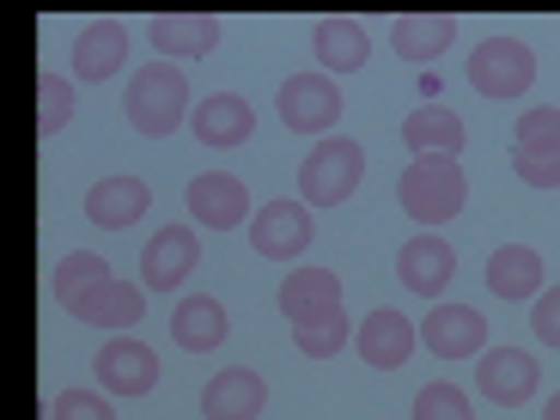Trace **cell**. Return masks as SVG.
Here are the masks:
<instances>
[{"label":"cell","instance_id":"1","mask_svg":"<svg viewBox=\"0 0 560 420\" xmlns=\"http://www.w3.org/2000/svg\"><path fill=\"white\" fill-rule=\"evenodd\" d=\"M396 201H402V213L415 225H445V220H457L463 201H469V177H463L457 159L420 153L415 165L402 171V183H396Z\"/></svg>","mask_w":560,"mask_h":420},{"label":"cell","instance_id":"2","mask_svg":"<svg viewBox=\"0 0 560 420\" xmlns=\"http://www.w3.org/2000/svg\"><path fill=\"white\" fill-rule=\"evenodd\" d=\"M122 110L140 135L159 140V135H171L183 116H196V104H189V80L177 73V61H153V68H140L135 80H128Z\"/></svg>","mask_w":560,"mask_h":420},{"label":"cell","instance_id":"3","mask_svg":"<svg viewBox=\"0 0 560 420\" xmlns=\"http://www.w3.org/2000/svg\"><path fill=\"white\" fill-rule=\"evenodd\" d=\"M360 177H365L360 140L323 135L317 147L305 153V165H299V196H305V208H341V201L360 189Z\"/></svg>","mask_w":560,"mask_h":420},{"label":"cell","instance_id":"4","mask_svg":"<svg viewBox=\"0 0 560 420\" xmlns=\"http://www.w3.org/2000/svg\"><path fill=\"white\" fill-rule=\"evenodd\" d=\"M469 85L481 98H518L536 85V49L518 37H481L469 49Z\"/></svg>","mask_w":560,"mask_h":420},{"label":"cell","instance_id":"5","mask_svg":"<svg viewBox=\"0 0 560 420\" xmlns=\"http://www.w3.org/2000/svg\"><path fill=\"white\" fill-rule=\"evenodd\" d=\"M280 122L293 128V135H329L341 122V85L323 80V73H293V80H280V98H275Z\"/></svg>","mask_w":560,"mask_h":420},{"label":"cell","instance_id":"6","mask_svg":"<svg viewBox=\"0 0 560 420\" xmlns=\"http://www.w3.org/2000/svg\"><path fill=\"white\" fill-rule=\"evenodd\" d=\"M196 262H201L196 225H159L147 250H140V280H147V293H171V287L196 275Z\"/></svg>","mask_w":560,"mask_h":420},{"label":"cell","instance_id":"7","mask_svg":"<svg viewBox=\"0 0 560 420\" xmlns=\"http://www.w3.org/2000/svg\"><path fill=\"white\" fill-rule=\"evenodd\" d=\"M92 372H98L104 396H147L159 384V353L140 336H110L92 360Z\"/></svg>","mask_w":560,"mask_h":420},{"label":"cell","instance_id":"8","mask_svg":"<svg viewBox=\"0 0 560 420\" xmlns=\"http://www.w3.org/2000/svg\"><path fill=\"white\" fill-rule=\"evenodd\" d=\"M250 244L262 262H293L311 244V208L305 201H262L250 213Z\"/></svg>","mask_w":560,"mask_h":420},{"label":"cell","instance_id":"9","mask_svg":"<svg viewBox=\"0 0 560 420\" xmlns=\"http://www.w3.org/2000/svg\"><path fill=\"white\" fill-rule=\"evenodd\" d=\"M189 220L208 225V232L244 225L250 220V189H244V177H232V171H201V177H189Z\"/></svg>","mask_w":560,"mask_h":420},{"label":"cell","instance_id":"10","mask_svg":"<svg viewBox=\"0 0 560 420\" xmlns=\"http://www.w3.org/2000/svg\"><path fill=\"white\" fill-rule=\"evenodd\" d=\"M147 208H153V189H147V177H128V171L98 177L92 189H85V220L98 225V232L140 225V220H147Z\"/></svg>","mask_w":560,"mask_h":420},{"label":"cell","instance_id":"11","mask_svg":"<svg viewBox=\"0 0 560 420\" xmlns=\"http://www.w3.org/2000/svg\"><path fill=\"white\" fill-rule=\"evenodd\" d=\"M420 341L439 360H469V353H488V317L476 305H433V317L420 323Z\"/></svg>","mask_w":560,"mask_h":420},{"label":"cell","instance_id":"12","mask_svg":"<svg viewBox=\"0 0 560 420\" xmlns=\"http://www.w3.org/2000/svg\"><path fill=\"white\" fill-rule=\"evenodd\" d=\"M451 275H457V250H451L439 232H420V238H408L402 250H396V280L420 299H439L451 287Z\"/></svg>","mask_w":560,"mask_h":420},{"label":"cell","instance_id":"13","mask_svg":"<svg viewBox=\"0 0 560 420\" xmlns=\"http://www.w3.org/2000/svg\"><path fill=\"white\" fill-rule=\"evenodd\" d=\"M73 323H92V329H122L128 336V323L147 317V287H128V280H104V287H92V293H80L68 305Z\"/></svg>","mask_w":560,"mask_h":420},{"label":"cell","instance_id":"14","mask_svg":"<svg viewBox=\"0 0 560 420\" xmlns=\"http://www.w3.org/2000/svg\"><path fill=\"white\" fill-rule=\"evenodd\" d=\"M268 402V384L256 365H232V372H213L208 390H201V415L208 420H256Z\"/></svg>","mask_w":560,"mask_h":420},{"label":"cell","instance_id":"15","mask_svg":"<svg viewBox=\"0 0 560 420\" xmlns=\"http://www.w3.org/2000/svg\"><path fill=\"white\" fill-rule=\"evenodd\" d=\"M481 396H493L500 408H518L536 396V384H542V372H536V360L524 348H488L481 353Z\"/></svg>","mask_w":560,"mask_h":420},{"label":"cell","instance_id":"16","mask_svg":"<svg viewBox=\"0 0 560 420\" xmlns=\"http://www.w3.org/2000/svg\"><path fill=\"white\" fill-rule=\"evenodd\" d=\"M128 61V25L122 19H92L73 37V80H116Z\"/></svg>","mask_w":560,"mask_h":420},{"label":"cell","instance_id":"17","mask_svg":"<svg viewBox=\"0 0 560 420\" xmlns=\"http://www.w3.org/2000/svg\"><path fill=\"white\" fill-rule=\"evenodd\" d=\"M225 336H232V317H225L220 299L189 293L177 311H171V341H177L183 353H213Z\"/></svg>","mask_w":560,"mask_h":420},{"label":"cell","instance_id":"18","mask_svg":"<svg viewBox=\"0 0 560 420\" xmlns=\"http://www.w3.org/2000/svg\"><path fill=\"white\" fill-rule=\"evenodd\" d=\"M408 353H415V323H408L402 311L384 305L360 323V360L372 365V372H396V365H408Z\"/></svg>","mask_w":560,"mask_h":420},{"label":"cell","instance_id":"19","mask_svg":"<svg viewBox=\"0 0 560 420\" xmlns=\"http://www.w3.org/2000/svg\"><path fill=\"white\" fill-rule=\"evenodd\" d=\"M311 49H317V61L329 73H360L365 61H372V37H365V25L348 13L317 19V25H311Z\"/></svg>","mask_w":560,"mask_h":420},{"label":"cell","instance_id":"20","mask_svg":"<svg viewBox=\"0 0 560 420\" xmlns=\"http://www.w3.org/2000/svg\"><path fill=\"white\" fill-rule=\"evenodd\" d=\"M189 122H196L201 147H244L250 128H256V110H250V98H238V92H213V98L196 104Z\"/></svg>","mask_w":560,"mask_h":420},{"label":"cell","instance_id":"21","mask_svg":"<svg viewBox=\"0 0 560 420\" xmlns=\"http://www.w3.org/2000/svg\"><path fill=\"white\" fill-rule=\"evenodd\" d=\"M147 37H153V49L165 61L208 56L213 43H220V13H159L153 25H147Z\"/></svg>","mask_w":560,"mask_h":420},{"label":"cell","instance_id":"22","mask_svg":"<svg viewBox=\"0 0 560 420\" xmlns=\"http://www.w3.org/2000/svg\"><path fill=\"white\" fill-rule=\"evenodd\" d=\"M390 43H396V56L402 61H439L457 43V13H402L390 25Z\"/></svg>","mask_w":560,"mask_h":420},{"label":"cell","instance_id":"23","mask_svg":"<svg viewBox=\"0 0 560 420\" xmlns=\"http://www.w3.org/2000/svg\"><path fill=\"white\" fill-rule=\"evenodd\" d=\"M402 140H408V153H445L457 159L463 147H469V122H463L457 110H445V104H420L415 116L402 122Z\"/></svg>","mask_w":560,"mask_h":420},{"label":"cell","instance_id":"24","mask_svg":"<svg viewBox=\"0 0 560 420\" xmlns=\"http://www.w3.org/2000/svg\"><path fill=\"white\" fill-rule=\"evenodd\" d=\"M488 287L505 299V305H518V299H536L542 293V256L530 244H500L488 256Z\"/></svg>","mask_w":560,"mask_h":420},{"label":"cell","instance_id":"25","mask_svg":"<svg viewBox=\"0 0 560 420\" xmlns=\"http://www.w3.org/2000/svg\"><path fill=\"white\" fill-rule=\"evenodd\" d=\"M280 311L293 323L305 317H323V311H341V275H329V268H299V275L280 280Z\"/></svg>","mask_w":560,"mask_h":420},{"label":"cell","instance_id":"26","mask_svg":"<svg viewBox=\"0 0 560 420\" xmlns=\"http://www.w3.org/2000/svg\"><path fill=\"white\" fill-rule=\"evenodd\" d=\"M104 280H110V262H104V256L73 250V256H61V262H56V275H49V293H56L61 305H73L80 293H92V287H104Z\"/></svg>","mask_w":560,"mask_h":420},{"label":"cell","instance_id":"27","mask_svg":"<svg viewBox=\"0 0 560 420\" xmlns=\"http://www.w3.org/2000/svg\"><path fill=\"white\" fill-rule=\"evenodd\" d=\"M293 341H299V353H305V360H336V353L353 341V329H348V317H341V311H323V317L293 323Z\"/></svg>","mask_w":560,"mask_h":420},{"label":"cell","instance_id":"28","mask_svg":"<svg viewBox=\"0 0 560 420\" xmlns=\"http://www.w3.org/2000/svg\"><path fill=\"white\" fill-rule=\"evenodd\" d=\"M73 122V85L61 73H37V135H61Z\"/></svg>","mask_w":560,"mask_h":420},{"label":"cell","instance_id":"29","mask_svg":"<svg viewBox=\"0 0 560 420\" xmlns=\"http://www.w3.org/2000/svg\"><path fill=\"white\" fill-rule=\"evenodd\" d=\"M415 420H476V408H469V396H463L457 384L439 378L415 396Z\"/></svg>","mask_w":560,"mask_h":420},{"label":"cell","instance_id":"30","mask_svg":"<svg viewBox=\"0 0 560 420\" xmlns=\"http://www.w3.org/2000/svg\"><path fill=\"white\" fill-rule=\"evenodd\" d=\"M512 171L530 189H560V140L555 147H512Z\"/></svg>","mask_w":560,"mask_h":420},{"label":"cell","instance_id":"31","mask_svg":"<svg viewBox=\"0 0 560 420\" xmlns=\"http://www.w3.org/2000/svg\"><path fill=\"white\" fill-rule=\"evenodd\" d=\"M49 420H116V415H110V396L98 390H61L49 402Z\"/></svg>","mask_w":560,"mask_h":420},{"label":"cell","instance_id":"32","mask_svg":"<svg viewBox=\"0 0 560 420\" xmlns=\"http://www.w3.org/2000/svg\"><path fill=\"white\" fill-rule=\"evenodd\" d=\"M555 140H560V110H555V104H536V110H524L518 147H555Z\"/></svg>","mask_w":560,"mask_h":420},{"label":"cell","instance_id":"33","mask_svg":"<svg viewBox=\"0 0 560 420\" xmlns=\"http://www.w3.org/2000/svg\"><path fill=\"white\" fill-rule=\"evenodd\" d=\"M530 329H536V341H548V348H560V287H542V293H536Z\"/></svg>","mask_w":560,"mask_h":420},{"label":"cell","instance_id":"34","mask_svg":"<svg viewBox=\"0 0 560 420\" xmlns=\"http://www.w3.org/2000/svg\"><path fill=\"white\" fill-rule=\"evenodd\" d=\"M542 420H560V390H555V396H548V402H542Z\"/></svg>","mask_w":560,"mask_h":420}]
</instances>
